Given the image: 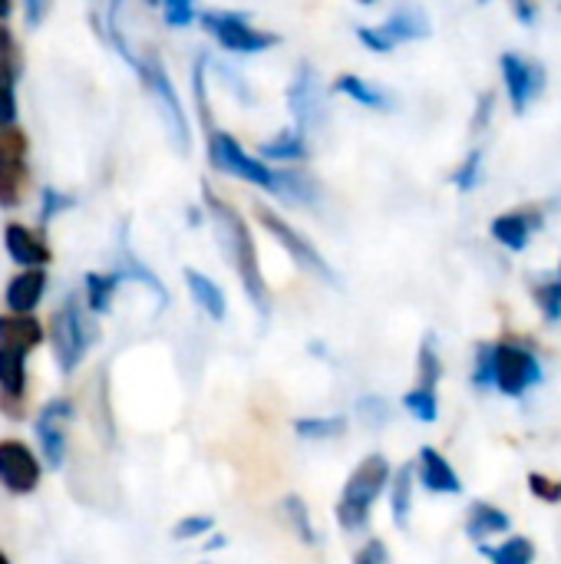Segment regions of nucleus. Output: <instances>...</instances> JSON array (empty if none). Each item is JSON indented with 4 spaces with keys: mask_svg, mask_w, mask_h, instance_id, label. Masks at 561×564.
I'll list each match as a JSON object with an SVG mask.
<instances>
[{
    "mask_svg": "<svg viewBox=\"0 0 561 564\" xmlns=\"http://www.w3.org/2000/svg\"><path fill=\"white\" fill-rule=\"evenodd\" d=\"M202 202H205V212H208V218L215 225L222 251H225L228 264L235 268V278H238L245 297L251 301L258 317L268 321L271 317V291H268V281H265L258 245H255V235H251L248 221L241 218V212L235 205H228L222 195H215L208 182H202Z\"/></svg>",
    "mask_w": 561,
    "mask_h": 564,
    "instance_id": "nucleus-1",
    "label": "nucleus"
},
{
    "mask_svg": "<svg viewBox=\"0 0 561 564\" xmlns=\"http://www.w3.org/2000/svg\"><path fill=\"white\" fill-rule=\"evenodd\" d=\"M390 476H393V469H390V459H387L384 453L364 456V459L357 463V469L347 476L344 492H341L337 509H334L337 525H341L347 535H357V532H364V529L370 525V512H374V506L380 502V496L387 492Z\"/></svg>",
    "mask_w": 561,
    "mask_h": 564,
    "instance_id": "nucleus-2",
    "label": "nucleus"
},
{
    "mask_svg": "<svg viewBox=\"0 0 561 564\" xmlns=\"http://www.w3.org/2000/svg\"><path fill=\"white\" fill-rule=\"evenodd\" d=\"M96 324H93V314L86 311V304L69 294L53 314H50V327H46V337H50V347H53V360H56V370L63 377H69L83 357L89 354L93 340H96Z\"/></svg>",
    "mask_w": 561,
    "mask_h": 564,
    "instance_id": "nucleus-3",
    "label": "nucleus"
},
{
    "mask_svg": "<svg viewBox=\"0 0 561 564\" xmlns=\"http://www.w3.org/2000/svg\"><path fill=\"white\" fill-rule=\"evenodd\" d=\"M139 79L145 83V89L152 93L155 106H159V116L169 129V139L172 145L185 155L192 149V132H188V116H185V106H182V96L165 69V63L159 59V53H142L139 56V66H136Z\"/></svg>",
    "mask_w": 561,
    "mask_h": 564,
    "instance_id": "nucleus-4",
    "label": "nucleus"
},
{
    "mask_svg": "<svg viewBox=\"0 0 561 564\" xmlns=\"http://www.w3.org/2000/svg\"><path fill=\"white\" fill-rule=\"evenodd\" d=\"M255 218H258V225L284 248V254L301 268V271H308V274H314L317 281H324V284H341V278H337V271L327 264V258L314 248V241L301 231V228H294L281 212H274V208H268V205H261V202H255Z\"/></svg>",
    "mask_w": 561,
    "mask_h": 564,
    "instance_id": "nucleus-5",
    "label": "nucleus"
},
{
    "mask_svg": "<svg viewBox=\"0 0 561 564\" xmlns=\"http://www.w3.org/2000/svg\"><path fill=\"white\" fill-rule=\"evenodd\" d=\"M198 23L225 53H238V56H255L281 43L278 33L255 26L251 17L238 10H202Z\"/></svg>",
    "mask_w": 561,
    "mask_h": 564,
    "instance_id": "nucleus-6",
    "label": "nucleus"
},
{
    "mask_svg": "<svg viewBox=\"0 0 561 564\" xmlns=\"http://www.w3.org/2000/svg\"><path fill=\"white\" fill-rule=\"evenodd\" d=\"M208 165L231 175V178H241L255 188H265L274 195L278 188V169H271L268 162H261L258 155H251L231 132L225 129H212L208 132Z\"/></svg>",
    "mask_w": 561,
    "mask_h": 564,
    "instance_id": "nucleus-7",
    "label": "nucleus"
},
{
    "mask_svg": "<svg viewBox=\"0 0 561 564\" xmlns=\"http://www.w3.org/2000/svg\"><path fill=\"white\" fill-rule=\"evenodd\" d=\"M542 380H546L542 360L529 347H522V344H496V377H493V390H499L509 400H522Z\"/></svg>",
    "mask_w": 561,
    "mask_h": 564,
    "instance_id": "nucleus-8",
    "label": "nucleus"
},
{
    "mask_svg": "<svg viewBox=\"0 0 561 564\" xmlns=\"http://www.w3.org/2000/svg\"><path fill=\"white\" fill-rule=\"evenodd\" d=\"M76 416V406L69 397H53L43 403L33 416V433L40 446V459L50 469H63L66 453H69V423Z\"/></svg>",
    "mask_w": 561,
    "mask_h": 564,
    "instance_id": "nucleus-9",
    "label": "nucleus"
},
{
    "mask_svg": "<svg viewBox=\"0 0 561 564\" xmlns=\"http://www.w3.org/2000/svg\"><path fill=\"white\" fill-rule=\"evenodd\" d=\"M30 139L26 132L13 126H0V208H17L23 202L30 165H26Z\"/></svg>",
    "mask_w": 561,
    "mask_h": 564,
    "instance_id": "nucleus-10",
    "label": "nucleus"
},
{
    "mask_svg": "<svg viewBox=\"0 0 561 564\" xmlns=\"http://www.w3.org/2000/svg\"><path fill=\"white\" fill-rule=\"evenodd\" d=\"M43 479V459L23 440H0V489L10 496H33Z\"/></svg>",
    "mask_w": 561,
    "mask_h": 564,
    "instance_id": "nucleus-11",
    "label": "nucleus"
},
{
    "mask_svg": "<svg viewBox=\"0 0 561 564\" xmlns=\"http://www.w3.org/2000/svg\"><path fill=\"white\" fill-rule=\"evenodd\" d=\"M284 96H288V112L301 132H311L324 119V86H321V73L314 69V63L301 59L294 66Z\"/></svg>",
    "mask_w": 561,
    "mask_h": 564,
    "instance_id": "nucleus-12",
    "label": "nucleus"
},
{
    "mask_svg": "<svg viewBox=\"0 0 561 564\" xmlns=\"http://www.w3.org/2000/svg\"><path fill=\"white\" fill-rule=\"evenodd\" d=\"M503 66V83H506V93H509V102H513V112L522 116L529 112V106L542 96L546 89V66L522 56V53H503L499 59Z\"/></svg>",
    "mask_w": 561,
    "mask_h": 564,
    "instance_id": "nucleus-13",
    "label": "nucleus"
},
{
    "mask_svg": "<svg viewBox=\"0 0 561 564\" xmlns=\"http://www.w3.org/2000/svg\"><path fill=\"white\" fill-rule=\"evenodd\" d=\"M26 357L23 350L0 347V413L13 423L26 420Z\"/></svg>",
    "mask_w": 561,
    "mask_h": 564,
    "instance_id": "nucleus-14",
    "label": "nucleus"
},
{
    "mask_svg": "<svg viewBox=\"0 0 561 564\" xmlns=\"http://www.w3.org/2000/svg\"><path fill=\"white\" fill-rule=\"evenodd\" d=\"M3 248L17 268H46L53 261V251H50L43 231H33L20 221H10L3 228Z\"/></svg>",
    "mask_w": 561,
    "mask_h": 564,
    "instance_id": "nucleus-15",
    "label": "nucleus"
},
{
    "mask_svg": "<svg viewBox=\"0 0 561 564\" xmlns=\"http://www.w3.org/2000/svg\"><path fill=\"white\" fill-rule=\"evenodd\" d=\"M413 469H417V482L427 492H433V496H460L463 492V482H460L453 463L440 449H433V446H423L420 449Z\"/></svg>",
    "mask_w": 561,
    "mask_h": 564,
    "instance_id": "nucleus-16",
    "label": "nucleus"
},
{
    "mask_svg": "<svg viewBox=\"0 0 561 564\" xmlns=\"http://www.w3.org/2000/svg\"><path fill=\"white\" fill-rule=\"evenodd\" d=\"M129 221H122V235H119V254H116V264H112V271L122 278V284L126 281H136V284H142L155 301H159V307H169V291H165V284L155 278V271L139 258V254H132V248H129Z\"/></svg>",
    "mask_w": 561,
    "mask_h": 564,
    "instance_id": "nucleus-17",
    "label": "nucleus"
},
{
    "mask_svg": "<svg viewBox=\"0 0 561 564\" xmlns=\"http://www.w3.org/2000/svg\"><path fill=\"white\" fill-rule=\"evenodd\" d=\"M46 294V268H20L3 288V307L10 314H33Z\"/></svg>",
    "mask_w": 561,
    "mask_h": 564,
    "instance_id": "nucleus-18",
    "label": "nucleus"
},
{
    "mask_svg": "<svg viewBox=\"0 0 561 564\" xmlns=\"http://www.w3.org/2000/svg\"><path fill=\"white\" fill-rule=\"evenodd\" d=\"M546 221H542V215H536V212H503V215H496L493 218V225H489V235L503 245V248H509V251H526L529 245H532V235L542 228Z\"/></svg>",
    "mask_w": 561,
    "mask_h": 564,
    "instance_id": "nucleus-19",
    "label": "nucleus"
},
{
    "mask_svg": "<svg viewBox=\"0 0 561 564\" xmlns=\"http://www.w3.org/2000/svg\"><path fill=\"white\" fill-rule=\"evenodd\" d=\"M380 30L400 46V43L427 40V36L433 33V20H430V13H427L420 3H403V7H397V10L380 23Z\"/></svg>",
    "mask_w": 561,
    "mask_h": 564,
    "instance_id": "nucleus-20",
    "label": "nucleus"
},
{
    "mask_svg": "<svg viewBox=\"0 0 561 564\" xmlns=\"http://www.w3.org/2000/svg\"><path fill=\"white\" fill-rule=\"evenodd\" d=\"M334 89L344 93L347 99H354L357 106L374 109V112H393L397 109V96L390 89H384V86H377V83H370V79H364L357 73H341L334 79Z\"/></svg>",
    "mask_w": 561,
    "mask_h": 564,
    "instance_id": "nucleus-21",
    "label": "nucleus"
},
{
    "mask_svg": "<svg viewBox=\"0 0 561 564\" xmlns=\"http://www.w3.org/2000/svg\"><path fill=\"white\" fill-rule=\"evenodd\" d=\"M46 340V327L33 314H0V347L33 354Z\"/></svg>",
    "mask_w": 561,
    "mask_h": 564,
    "instance_id": "nucleus-22",
    "label": "nucleus"
},
{
    "mask_svg": "<svg viewBox=\"0 0 561 564\" xmlns=\"http://www.w3.org/2000/svg\"><path fill=\"white\" fill-rule=\"evenodd\" d=\"M182 278H185V288H188L192 301L198 304V311H202L208 321L222 324V321L228 317V297H225V291H222L208 274H202V271H195V268H185Z\"/></svg>",
    "mask_w": 561,
    "mask_h": 564,
    "instance_id": "nucleus-23",
    "label": "nucleus"
},
{
    "mask_svg": "<svg viewBox=\"0 0 561 564\" xmlns=\"http://www.w3.org/2000/svg\"><path fill=\"white\" fill-rule=\"evenodd\" d=\"M311 155V145H308V132H301L298 126L291 129H281L274 139L261 142L258 145V159L261 162H281V165H298Z\"/></svg>",
    "mask_w": 561,
    "mask_h": 564,
    "instance_id": "nucleus-24",
    "label": "nucleus"
},
{
    "mask_svg": "<svg viewBox=\"0 0 561 564\" xmlns=\"http://www.w3.org/2000/svg\"><path fill=\"white\" fill-rule=\"evenodd\" d=\"M509 529H513V519L493 502H473L466 512V535L476 545L489 542L493 535H506Z\"/></svg>",
    "mask_w": 561,
    "mask_h": 564,
    "instance_id": "nucleus-25",
    "label": "nucleus"
},
{
    "mask_svg": "<svg viewBox=\"0 0 561 564\" xmlns=\"http://www.w3.org/2000/svg\"><path fill=\"white\" fill-rule=\"evenodd\" d=\"M119 284H122V278L116 271H86L83 274V304H86V311L93 317L109 314Z\"/></svg>",
    "mask_w": 561,
    "mask_h": 564,
    "instance_id": "nucleus-26",
    "label": "nucleus"
},
{
    "mask_svg": "<svg viewBox=\"0 0 561 564\" xmlns=\"http://www.w3.org/2000/svg\"><path fill=\"white\" fill-rule=\"evenodd\" d=\"M278 198L291 202V205H301V208H311L317 205L321 198V185L311 172L304 169H281L278 172V188H274Z\"/></svg>",
    "mask_w": 561,
    "mask_h": 564,
    "instance_id": "nucleus-27",
    "label": "nucleus"
},
{
    "mask_svg": "<svg viewBox=\"0 0 561 564\" xmlns=\"http://www.w3.org/2000/svg\"><path fill=\"white\" fill-rule=\"evenodd\" d=\"M413 482H417V469H413V463H407V466H400L390 476V486H387V492H390V512H393V522L400 529H407L410 512H413Z\"/></svg>",
    "mask_w": 561,
    "mask_h": 564,
    "instance_id": "nucleus-28",
    "label": "nucleus"
},
{
    "mask_svg": "<svg viewBox=\"0 0 561 564\" xmlns=\"http://www.w3.org/2000/svg\"><path fill=\"white\" fill-rule=\"evenodd\" d=\"M347 433V416H301L294 420V436L304 443H331Z\"/></svg>",
    "mask_w": 561,
    "mask_h": 564,
    "instance_id": "nucleus-29",
    "label": "nucleus"
},
{
    "mask_svg": "<svg viewBox=\"0 0 561 564\" xmlns=\"http://www.w3.org/2000/svg\"><path fill=\"white\" fill-rule=\"evenodd\" d=\"M281 516L288 522V529L294 532V539L301 545H317V532H314V519H311V509L301 496H284L281 502Z\"/></svg>",
    "mask_w": 561,
    "mask_h": 564,
    "instance_id": "nucleus-30",
    "label": "nucleus"
},
{
    "mask_svg": "<svg viewBox=\"0 0 561 564\" xmlns=\"http://www.w3.org/2000/svg\"><path fill=\"white\" fill-rule=\"evenodd\" d=\"M479 555L489 564H532L536 562V545L522 535L503 542V545H479Z\"/></svg>",
    "mask_w": 561,
    "mask_h": 564,
    "instance_id": "nucleus-31",
    "label": "nucleus"
},
{
    "mask_svg": "<svg viewBox=\"0 0 561 564\" xmlns=\"http://www.w3.org/2000/svg\"><path fill=\"white\" fill-rule=\"evenodd\" d=\"M440 377H443V360H440V350H436V337L427 334L423 344H420V357H417V387L436 390Z\"/></svg>",
    "mask_w": 561,
    "mask_h": 564,
    "instance_id": "nucleus-32",
    "label": "nucleus"
},
{
    "mask_svg": "<svg viewBox=\"0 0 561 564\" xmlns=\"http://www.w3.org/2000/svg\"><path fill=\"white\" fill-rule=\"evenodd\" d=\"M403 410L420 423H436L440 420V397L430 387H413L410 393H403Z\"/></svg>",
    "mask_w": 561,
    "mask_h": 564,
    "instance_id": "nucleus-33",
    "label": "nucleus"
},
{
    "mask_svg": "<svg viewBox=\"0 0 561 564\" xmlns=\"http://www.w3.org/2000/svg\"><path fill=\"white\" fill-rule=\"evenodd\" d=\"M23 73V53H20V43L17 36L10 33L7 23H0V76H7L10 83H17Z\"/></svg>",
    "mask_w": 561,
    "mask_h": 564,
    "instance_id": "nucleus-34",
    "label": "nucleus"
},
{
    "mask_svg": "<svg viewBox=\"0 0 561 564\" xmlns=\"http://www.w3.org/2000/svg\"><path fill=\"white\" fill-rule=\"evenodd\" d=\"M483 162H486V152L483 149H473L450 175V182L460 188V192H473L479 188V178H483Z\"/></svg>",
    "mask_w": 561,
    "mask_h": 564,
    "instance_id": "nucleus-35",
    "label": "nucleus"
},
{
    "mask_svg": "<svg viewBox=\"0 0 561 564\" xmlns=\"http://www.w3.org/2000/svg\"><path fill=\"white\" fill-rule=\"evenodd\" d=\"M69 208H76V195H69L63 188H53V185H46L40 192V225H50L53 218H60Z\"/></svg>",
    "mask_w": 561,
    "mask_h": 564,
    "instance_id": "nucleus-36",
    "label": "nucleus"
},
{
    "mask_svg": "<svg viewBox=\"0 0 561 564\" xmlns=\"http://www.w3.org/2000/svg\"><path fill=\"white\" fill-rule=\"evenodd\" d=\"M532 297H536V304H539L542 317H546L549 324H559L561 321V278H555V281H539V284L532 288Z\"/></svg>",
    "mask_w": 561,
    "mask_h": 564,
    "instance_id": "nucleus-37",
    "label": "nucleus"
},
{
    "mask_svg": "<svg viewBox=\"0 0 561 564\" xmlns=\"http://www.w3.org/2000/svg\"><path fill=\"white\" fill-rule=\"evenodd\" d=\"M208 56L205 53H198L195 56V63H192V89H195V106H198V112H202V119H205V129L212 132L215 126H212V119H208Z\"/></svg>",
    "mask_w": 561,
    "mask_h": 564,
    "instance_id": "nucleus-38",
    "label": "nucleus"
},
{
    "mask_svg": "<svg viewBox=\"0 0 561 564\" xmlns=\"http://www.w3.org/2000/svg\"><path fill=\"white\" fill-rule=\"evenodd\" d=\"M493 377H496V344H479L476 364H473V387L493 390Z\"/></svg>",
    "mask_w": 561,
    "mask_h": 564,
    "instance_id": "nucleus-39",
    "label": "nucleus"
},
{
    "mask_svg": "<svg viewBox=\"0 0 561 564\" xmlns=\"http://www.w3.org/2000/svg\"><path fill=\"white\" fill-rule=\"evenodd\" d=\"M159 7H162V20H165V26H172V30H185V26H192L195 23V0H159Z\"/></svg>",
    "mask_w": 561,
    "mask_h": 564,
    "instance_id": "nucleus-40",
    "label": "nucleus"
},
{
    "mask_svg": "<svg viewBox=\"0 0 561 564\" xmlns=\"http://www.w3.org/2000/svg\"><path fill=\"white\" fill-rule=\"evenodd\" d=\"M212 529H215V519H212V516H185V519L175 522L172 539H175V542H195V539L208 535Z\"/></svg>",
    "mask_w": 561,
    "mask_h": 564,
    "instance_id": "nucleus-41",
    "label": "nucleus"
},
{
    "mask_svg": "<svg viewBox=\"0 0 561 564\" xmlns=\"http://www.w3.org/2000/svg\"><path fill=\"white\" fill-rule=\"evenodd\" d=\"M357 413H360V420H364L367 426H374V430H380V426L390 423V406H387V400H380V397H364V400L357 403Z\"/></svg>",
    "mask_w": 561,
    "mask_h": 564,
    "instance_id": "nucleus-42",
    "label": "nucleus"
},
{
    "mask_svg": "<svg viewBox=\"0 0 561 564\" xmlns=\"http://www.w3.org/2000/svg\"><path fill=\"white\" fill-rule=\"evenodd\" d=\"M357 40H360L370 53H380V56H387V53L397 50V43H393L380 26H357Z\"/></svg>",
    "mask_w": 561,
    "mask_h": 564,
    "instance_id": "nucleus-43",
    "label": "nucleus"
},
{
    "mask_svg": "<svg viewBox=\"0 0 561 564\" xmlns=\"http://www.w3.org/2000/svg\"><path fill=\"white\" fill-rule=\"evenodd\" d=\"M215 73H222V76H225V79H222V86H225L238 102H245V106H251V102H255V89L245 83V76L231 73L228 66H215Z\"/></svg>",
    "mask_w": 561,
    "mask_h": 564,
    "instance_id": "nucleus-44",
    "label": "nucleus"
},
{
    "mask_svg": "<svg viewBox=\"0 0 561 564\" xmlns=\"http://www.w3.org/2000/svg\"><path fill=\"white\" fill-rule=\"evenodd\" d=\"M529 489H532L536 499H542V502H549V506L561 502V482L542 476V473H532V476H529Z\"/></svg>",
    "mask_w": 561,
    "mask_h": 564,
    "instance_id": "nucleus-45",
    "label": "nucleus"
},
{
    "mask_svg": "<svg viewBox=\"0 0 561 564\" xmlns=\"http://www.w3.org/2000/svg\"><path fill=\"white\" fill-rule=\"evenodd\" d=\"M17 112V89L7 76H0V126H13Z\"/></svg>",
    "mask_w": 561,
    "mask_h": 564,
    "instance_id": "nucleus-46",
    "label": "nucleus"
},
{
    "mask_svg": "<svg viewBox=\"0 0 561 564\" xmlns=\"http://www.w3.org/2000/svg\"><path fill=\"white\" fill-rule=\"evenodd\" d=\"M354 564H390V555H387V545L380 542V539H370L360 552H357V558Z\"/></svg>",
    "mask_w": 561,
    "mask_h": 564,
    "instance_id": "nucleus-47",
    "label": "nucleus"
},
{
    "mask_svg": "<svg viewBox=\"0 0 561 564\" xmlns=\"http://www.w3.org/2000/svg\"><path fill=\"white\" fill-rule=\"evenodd\" d=\"M493 112H496V96L493 93H483L479 96V106H476V116H473V132H483L489 126Z\"/></svg>",
    "mask_w": 561,
    "mask_h": 564,
    "instance_id": "nucleus-48",
    "label": "nucleus"
},
{
    "mask_svg": "<svg viewBox=\"0 0 561 564\" xmlns=\"http://www.w3.org/2000/svg\"><path fill=\"white\" fill-rule=\"evenodd\" d=\"M53 0H23V13H26V26H40L50 13Z\"/></svg>",
    "mask_w": 561,
    "mask_h": 564,
    "instance_id": "nucleus-49",
    "label": "nucleus"
},
{
    "mask_svg": "<svg viewBox=\"0 0 561 564\" xmlns=\"http://www.w3.org/2000/svg\"><path fill=\"white\" fill-rule=\"evenodd\" d=\"M13 13V0H0V23H7Z\"/></svg>",
    "mask_w": 561,
    "mask_h": 564,
    "instance_id": "nucleus-50",
    "label": "nucleus"
},
{
    "mask_svg": "<svg viewBox=\"0 0 561 564\" xmlns=\"http://www.w3.org/2000/svg\"><path fill=\"white\" fill-rule=\"evenodd\" d=\"M212 549H225V539H222V535H215V539L205 545V552H212Z\"/></svg>",
    "mask_w": 561,
    "mask_h": 564,
    "instance_id": "nucleus-51",
    "label": "nucleus"
},
{
    "mask_svg": "<svg viewBox=\"0 0 561 564\" xmlns=\"http://www.w3.org/2000/svg\"><path fill=\"white\" fill-rule=\"evenodd\" d=\"M0 564H13V562H10V555H7V552H0Z\"/></svg>",
    "mask_w": 561,
    "mask_h": 564,
    "instance_id": "nucleus-52",
    "label": "nucleus"
},
{
    "mask_svg": "<svg viewBox=\"0 0 561 564\" xmlns=\"http://www.w3.org/2000/svg\"><path fill=\"white\" fill-rule=\"evenodd\" d=\"M357 3H364V7H370V3H377V0H357Z\"/></svg>",
    "mask_w": 561,
    "mask_h": 564,
    "instance_id": "nucleus-53",
    "label": "nucleus"
},
{
    "mask_svg": "<svg viewBox=\"0 0 561 564\" xmlns=\"http://www.w3.org/2000/svg\"><path fill=\"white\" fill-rule=\"evenodd\" d=\"M145 3H149V7H159V0H145Z\"/></svg>",
    "mask_w": 561,
    "mask_h": 564,
    "instance_id": "nucleus-54",
    "label": "nucleus"
},
{
    "mask_svg": "<svg viewBox=\"0 0 561 564\" xmlns=\"http://www.w3.org/2000/svg\"><path fill=\"white\" fill-rule=\"evenodd\" d=\"M559 278H561V264H559Z\"/></svg>",
    "mask_w": 561,
    "mask_h": 564,
    "instance_id": "nucleus-55",
    "label": "nucleus"
}]
</instances>
